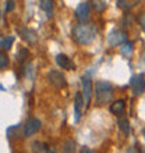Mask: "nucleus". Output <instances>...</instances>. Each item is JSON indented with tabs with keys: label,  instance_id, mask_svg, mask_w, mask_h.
I'll return each instance as SVG.
<instances>
[{
	"label": "nucleus",
	"instance_id": "39448f33",
	"mask_svg": "<svg viewBox=\"0 0 145 153\" xmlns=\"http://www.w3.org/2000/svg\"><path fill=\"white\" fill-rule=\"evenodd\" d=\"M40 127H42V124H40V121L38 120V118L29 117V118H27V121H25V124H24L22 135H24V137H32L34 134H36L39 131Z\"/></svg>",
	"mask_w": 145,
	"mask_h": 153
},
{
	"label": "nucleus",
	"instance_id": "9d476101",
	"mask_svg": "<svg viewBox=\"0 0 145 153\" xmlns=\"http://www.w3.org/2000/svg\"><path fill=\"white\" fill-rule=\"evenodd\" d=\"M56 64L63 70H74L75 65L71 61V59L66 56V54H57L56 56Z\"/></svg>",
	"mask_w": 145,
	"mask_h": 153
},
{
	"label": "nucleus",
	"instance_id": "1a4fd4ad",
	"mask_svg": "<svg viewBox=\"0 0 145 153\" xmlns=\"http://www.w3.org/2000/svg\"><path fill=\"white\" fill-rule=\"evenodd\" d=\"M75 18L80 22H87L89 20V6L88 3H80L75 8Z\"/></svg>",
	"mask_w": 145,
	"mask_h": 153
},
{
	"label": "nucleus",
	"instance_id": "ddd939ff",
	"mask_svg": "<svg viewBox=\"0 0 145 153\" xmlns=\"http://www.w3.org/2000/svg\"><path fill=\"white\" fill-rule=\"evenodd\" d=\"M39 7L46 13V17L53 16V0H39Z\"/></svg>",
	"mask_w": 145,
	"mask_h": 153
},
{
	"label": "nucleus",
	"instance_id": "a211bd4d",
	"mask_svg": "<svg viewBox=\"0 0 145 153\" xmlns=\"http://www.w3.org/2000/svg\"><path fill=\"white\" fill-rule=\"evenodd\" d=\"M92 7L96 13H103L106 8L105 0H92Z\"/></svg>",
	"mask_w": 145,
	"mask_h": 153
},
{
	"label": "nucleus",
	"instance_id": "6ab92c4d",
	"mask_svg": "<svg viewBox=\"0 0 145 153\" xmlns=\"http://www.w3.org/2000/svg\"><path fill=\"white\" fill-rule=\"evenodd\" d=\"M61 150L63 152H74L75 150V142L74 141H66L63 142V145H61Z\"/></svg>",
	"mask_w": 145,
	"mask_h": 153
},
{
	"label": "nucleus",
	"instance_id": "dca6fc26",
	"mask_svg": "<svg viewBox=\"0 0 145 153\" xmlns=\"http://www.w3.org/2000/svg\"><path fill=\"white\" fill-rule=\"evenodd\" d=\"M32 152H49V146H48V143H45V142H39V141H36V142H34L32 143Z\"/></svg>",
	"mask_w": 145,
	"mask_h": 153
},
{
	"label": "nucleus",
	"instance_id": "6e6552de",
	"mask_svg": "<svg viewBox=\"0 0 145 153\" xmlns=\"http://www.w3.org/2000/svg\"><path fill=\"white\" fill-rule=\"evenodd\" d=\"M84 96L82 93L78 92L75 93V97H74V121L78 123L81 118V114H82V107H84Z\"/></svg>",
	"mask_w": 145,
	"mask_h": 153
},
{
	"label": "nucleus",
	"instance_id": "b1692460",
	"mask_svg": "<svg viewBox=\"0 0 145 153\" xmlns=\"http://www.w3.org/2000/svg\"><path fill=\"white\" fill-rule=\"evenodd\" d=\"M14 10V0H7V4H6V13L13 11Z\"/></svg>",
	"mask_w": 145,
	"mask_h": 153
},
{
	"label": "nucleus",
	"instance_id": "aec40b11",
	"mask_svg": "<svg viewBox=\"0 0 145 153\" xmlns=\"http://www.w3.org/2000/svg\"><path fill=\"white\" fill-rule=\"evenodd\" d=\"M7 65H8V57L6 54V52H3V49L0 48V71L6 68Z\"/></svg>",
	"mask_w": 145,
	"mask_h": 153
},
{
	"label": "nucleus",
	"instance_id": "7ed1b4c3",
	"mask_svg": "<svg viewBox=\"0 0 145 153\" xmlns=\"http://www.w3.org/2000/svg\"><path fill=\"white\" fill-rule=\"evenodd\" d=\"M48 79L50 85H53L57 89H63L67 86V79H66L64 74L59 70H50L48 74Z\"/></svg>",
	"mask_w": 145,
	"mask_h": 153
},
{
	"label": "nucleus",
	"instance_id": "412c9836",
	"mask_svg": "<svg viewBox=\"0 0 145 153\" xmlns=\"http://www.w3.org/2000/svg\"><path fill=\"white\" fill-rule=\"evenodd\" d=\"M28 54H29L28 49H27V48H21L20 52H18V54H17V59H18V61H20V63H22L25 59H28Z\"/></svg>",
	"mask_w": 145,
	"mask_h": 153
},
{
	"label": "nucleus",
	"instance_id": "2eb2a0df",
	"mask_svg": "<svg viewBox=\"0 0 145 153\" xmlns=\"http://www.w3.org/2000/svg\"><path fill=\"white\" fill-rule=\"evenodd\" d=\"M138 1H140V0H119V1H117V6L120 8H123V10H129V8L134 7Z\"/></svg>",
	"mask_w": 145,
	"mask_h": 153
},
{
	"label": "nucleus",
	"instance_id": "9b49d317",
	"mask_svg": "<svg viewBox=\"0 0 145 153\" xmlns=\"http://www.w3.org/2000/svg\"><path fill=\"white\" fill-rule=\"evenodd\" d=\"M20 36L28 42L29 45H35L36 40H38V36H36V32L32 31V29H28V28H24V29H20Z\"/></svg>",
	"mask_w": 145,
	"mask_h": 153
},
{
	"label": "nucleus",
	"instance_id": "f257e3e1",
	"mask_svg": "<svg viewBox=\"0 0 145 153\" xmlns=\"http://www.w3.org/2000/svg\"><path fill=\"white\" fill-rule=\"evenodd\" d=\"M72 39L75 40L78 45H89L92 43L95 36H96V28L92 24L87 22H80L72 28Z\"/></svg>",
	"mask_w": 145,
	"mask_h": 153
},
{
	"label": "nucleus",
	"instance_id": "20e7f679",
	"mask_svg": "<svg viewBox=\"0 0 145 153\" xmlns=\"http://www.w3.org/2000/svg\"><path fill=\"white\" fill-rule=\"evenodd\" d=\"M81 89H82V96H84V102L85 106L88 107L91 105V100H92V81L88 75H85L81 78Z\"/></svg>",
	"mask_w": 145,
	"mask_h": 153
},
{
	"label": "nucleus",
	"instance_id": "f3484780",
	"mask_svg": "<svg viewBox=\"0 0 145 153\" xmlns=\"http://www.w3.org/2000/svg\"><path fill=\"white\" fill-rule=\"evenodd\" d=\"M13 43H14V36H6L0 40V48L3 50H8V49H11Z\"/></svg>",
	"mask_w": 145,
	"mask_h": 153
},
{
	"label": "nucleus",
	"instance_id": "4468645a",
	"mask_svg": "<svg viewBox=\"0 0 145 153\" xmlns=\"http://www.w3.org/2000/svg\"><path fill=\"white\" fill-rule=\"evenodd\" d=\"M117 124L120 127V129L123 131L124 135H129L130 134V123H129V118H126V117H120L119 120H117Z\"/></svg>",
	"mask_w": 145,
	"mask_h": 153
},
{
	"label": "nucleus",
	"instance_id": "5701e85b",
	"mask_svg": "<svg viewBox=\"0 0 145 153\" xmlns=\"http://www.w3.org/2000/svg\"><path fill=\"white\" fill-rule=\"evenodd\" d=\"M138 22H140V25H141V28L145 31V11L142 13V14H140V17H138Z\"/></svg>",
	"mask_w": 145,
	"mask_h": 153
},
{
	"label": "nucleus",
	"instance_id": "393cba45",
	"mask_svg": "<svg viewBox=\"0 0 145 153\" xmlns=\"http://www.w3.org/2000/svg\"><path fill=\"white\" fill-rule=\"evenodd\" d=\"M0 89H1V91H3V89H4V88H3V86H1V85H0Z\"/></svg>",
	"mask_w": 145,
	"mask_h": 153
},
{
	"label": "nucleus",
	"instance_id": "423d86ee",
	"mask_svg": "<svg viewBox=\"0 0 145 153\" xmlns=\"http://www.w3.org/2000/svg\"><path fill=\"white\" fill-rule=\"evenodd\" d=\"M124 42H127V33L124 32V31H121V29H114V31H112V32L109 33L108 36V43L110 45V46H119V45L124 43Z\"/></svg>",
	"mask_w": 145,
	"mask_h": 153
},
{
	"label": "nucleus",
	"instance_id": "a878e982",
	"mask_svg": "<svg viewBox=\"0 0 145 153\" xmlns=\"http://www.w3.org/2000/svg\"><path fill=\"white\" fill-rule=\"evenodd\" d=\"M144 137H145V131H144Z\"/></svg>",
	"mask_w": 145,
	"mask_h": 153
},
{
	"label": "nucleus",
	"instance_id": "f03ea898",
	"mask_svg": "<svg viewBox=\"0 0 145 153\" xmlns=\"http://www.w3.org/2000/svg\"><path fill=\"white\" fill-rule=\"evenodd\" d=\"M113 88L106 81H96L95 84V102L98 106H103L112 100Z\"/></svg>",
	"mask_w": 145,
	"mask_h": 153
},
{
	"label": "nucleus",
	"instance_id": "f8f14e48",
	"mask_svg": "<svg viewBox=\"0 0 145 153\" xmlns=\"http://www.w3.org/2000/svg\"><path fill=\"white\" fill-rule=\"evenodd\" d=\"M126 110V102L119 99V100H114L110 105V111H112L114 116H121V114L124 113Z\"/></svg>",
	"mask_w": 145,
	"mask_h": 153
},
{
	"label": "nucleus",
	"instance_id": "4be33fe9",
	"mask_svg": "<svg viewBox=\"0 0 145 153\" xmlns=\"http://www.w3.org/2000/svg\"><path fill=\"white\" fill-rule=\"evenodd\" d=\"M131 52H133V43H131V42H129V43L124 42V46H123V49H121V53L127 56V54H130Z\"/></svg>",
	"mask_w": 145,
	"mask_h": 153
},
{
	"label": "nucleus",
	"instance_id": "0eeeda50",
	"mask_svg": "<svg viewBox=\"0 0 145 153\" xmlns=\"http://www.w3.org/2000/svg\"><path fill=\"white\" fill-rule=\"evenodd\" d=\"M130 86H131V91L134 92V95H142L145 91V76L144 74H138V75L133 76L131 78V82H130Z\"/></svg>",
	"mask_w": 145,
	"mask_h": 153
}]
</instances>
